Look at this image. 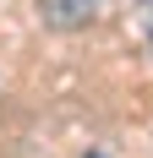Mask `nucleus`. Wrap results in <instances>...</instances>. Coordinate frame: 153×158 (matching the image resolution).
I'll return each mask as SVG.
<instances>
[{"label":"nucleus","mask_w":153,"mask_h":158,"mask_svg":"<svg viewBox=\"0 0 153 158\" xmlns=\"http://www.w3.org/2000/svg\"><path fill=\"white\" fill-rule=\"evenodd\" d=\"M44 6H49V22H60V27H76L98 11V0H44Z\"/></svg>","instance_id":"nucleus-1"},{"label":"nucleus","mask_w":153,"mask_h":158,"mask_svg":"<svg viewBox=\"0 0 153 158\" xmlns=\"http://www.w3.org/2000/svg\"><path fill=\"white\" fill-rule=\"evenodd\" d=\"M142 38H148V49H153V0H142Z\"/></svg>","instance_id":"nucleus-2"}]
</instances>
